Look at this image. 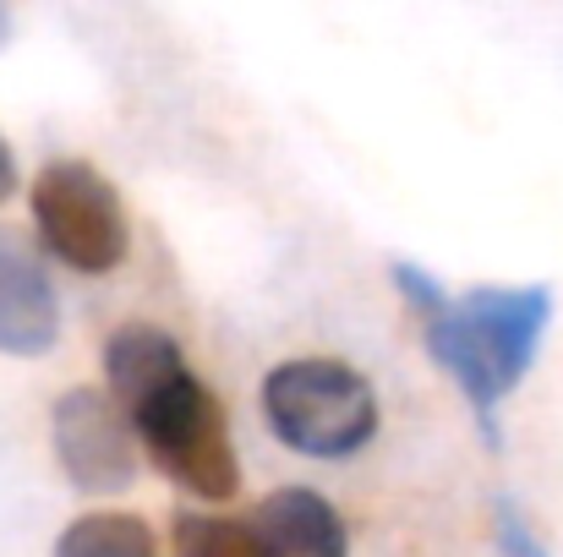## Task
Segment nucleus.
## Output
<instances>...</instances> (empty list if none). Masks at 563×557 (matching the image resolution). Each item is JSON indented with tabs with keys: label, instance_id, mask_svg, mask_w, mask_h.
Listing matches in <instances>:
<instances>
[{
	"label": "nucleus",
	"instance_id": "nucleus-1",
	"mask_svg": "<svg viewBox=\"0 0 563 557\" xmlns=\"http://www.w3.org/2000/svg\"><path fill=\"white\" fill-rule=\"evenodd\" d=\"M548 323H553L548 285H476L471 296L449 301L427 323L432 361L460 382V393L471 399V410L482 415L487 432H498L493 410L531 371Z\"/></svg>",
	"mask_w": 563,
	"mask_h": 557
},
{
	"label": "nucleus",
	"instance_id": "nucleus-6",
	"mask_svg": "<svg viewBox=\"0 0 563 557\" xmlns=\"http://www.w3.org/2000/svg\"><path fill=\"white\" fill-rule=\"evenodd\" d=\"M60 339V296L27 230L0 224V356H44Z\"/></svg>",
	"mask_w": 563,
	"mask_h": 557
},
{
	"label": "nucleus",
	"instance_id": "nucleus-13",
	"mask_svg": "<svg viewBox=\"0 0 563 557\" xmlns=\"http://www.w3.org/2000/svg\"><path fill=\"white\" fill-rule=\"evenodd\" d=\"M11 191H16V154H11V143L0 137V208H5Z\"/></svg>",
	"mask_w": 563,
	"mask_h": 557
},
{
	"label": "nucleus",
	"instance_id": "nucleus-3",
	"mask_svg": "<svg viewBox=\"0 0 563 557\" xmlns=\"http://www.w3.org/2000/svg\"><path fill=\"white\" fill-rule=\"evenodd\" d=\"M137 443L148 448V459L187 487L191 498L224 503L241 487V465H235V443H230V421L224 404L208 393V382H197V371H176L165 388H154L148 399H137L126 410Z\"/></svg>",
	"mask_w": 563,
	"mask_h": 557
},
{
	"label": "nucleus",
	"instance_id": "nucleus-5",
	"mask_svg": "<svg viewBox=\"0 0 563 557\" xmlns=\"http://www.w3.org/2000/svg\"><path fill=\"white\" fill-rule=\"evenodd\" d=\"M49 443L77 492L110 498L137 481V432L99 388H66L49 410Z\"/></svg>",
	"mask_w": 563,
	"mask_h": 557
},
{
	"label": "nucleus",
	"instance_id": "nucleus-9",
	"mask_svg": "<svg viewBox=\"0 0 563 557\" xmlns=\"http://www.w3.org/2000/svg\"><path fill=\"white\" fill-rule=\"evenodd\" d=\"M55 557H159V542L143 514H82L60 531Z\"/></svg>",
	"mask_w": 563,
	"mask_h": 557
},
{
	"label": "nucleus",
	"instance_id": "nucleus-7",
	"mask_svg": "<svg viewBox=\"0 0 563 557\" xmlns=\"http://www.w3.org/2000/svg\"><path fill=\"white\" fill-rule=\"evenodd\" d=\"M252 542L263 557H345V525L334 514V503L312 487H279L268 492L252 520H246Z\"/></svg>",
	"mask_w": 563,
	"mask_h": 557
},
{
	"label": "nucleus",
	"instance_id": "nucleus-14",
	"mask_svg": "<svg viewBox=\"0 0 563 557\" xmlns=\"http://www.w3.org/2000/svg\"><path fill=\"white\" fill-rule=\"evenodd\" d=\"M5 38H11V11L0 5V49H5Z\"/></svg>",
	"mask_w": 563,
	"mask_h": 557
},
{
	"label": "nucleus",
	"instance_id": "nucleus-11",
	"mask_svg": "<svg viewBox=\"0 0 563 557\" xmlns=\"http://www.w3.org/2000/svg\"><path fill=\"white\" fill-rule=\"evenodd\" d=\"M493 536H498V553L504 557H548L542 536L531 531V520L509 498H498V509H493Z\"/></svg>",
	"mask_w": 563,
	"mask_h": 557
},
{
	"label": "nucleus",
	"instance_id": "nucleus-8",
	"mask_svg": "<svg viewBox=\"0 0 563 557\" xmlns=\"http://www.w3.org/2000/svg\"><path fill=\"white\" fill-rule=\"evenodd\" d=\"M176 371H187V356L154 323H126L104 339V377H110V399L121 404V415L154 388H165Z\"/></svg>",
	"mask_w": 563,
	"mask_h": 557
},
{
	"label": "nucleus",
	"instance_id": "nucleus-10",
	"mask_svg": "<svg viewBox=\"0 0 563 557\" xmlns=\"http://www.w3.org/2000/svg\"><path fill=\"white\" fill-rule=\"evenodd\" d=\"M176 557H263L246 520L219 514H176Z\"/></svg>",
	"mask_w": 563,
	"mask_h": 557
},
{
	"label": "nucleus",
	"instance_id": "nucleus-12",
	"mask_svg": "<svg viewBox=\"0 0 563 557\" xmlns=\"http://www.w3.org/2000/svg\"><path fill=\"white\" fill-rule=\"evenodd\" d=\"M394 285H399V296L421 312V323H432L443 307H449V296H443V285L438 279H427L416 263H394Z\"/></svg>",
	"mask_w": 563,
	"mask_h": 557
},
{
	"label": "nucleus",
	"instance_id": "nucleus-2",
	"mask_svg": "<svg viewBox=\"0 0 563 557\" xmlns=\"http://www.w3.org/2000/svg\"><path fill=\"white\" fill-rule=\"evenodd\" d=\"M263 415L274 437L307 459H345L377 432L373 382L345 361L301 356L263 377Z\"/></svg>",
	"mask_w": 563,
	"mask_h": 557
},
{
	"label": "nucleus",
	"instance_id": "nucleus-4",
	"mask_svg": "<svg viewBox=\"0 0 563 557\" xmlns=\"http://www.w3.org/2000/svg\"><path fill=\"white\" fill-rule=\"evenodd\" d=\"M38 246L71 274H110L126 257V208L121 191L82 159H55L27 191Z\"/></svg>",
	"mask_w": 563,
	"mask_h": 557
}]
</instances>
